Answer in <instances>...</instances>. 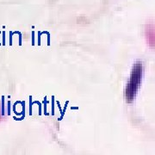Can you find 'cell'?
<instances>
[{
    "label": "cell",
    "mask_w": 155,
    "mask_h": 155,
    "mask_svg": "<svg viewBox=\"0 0 155 155\" xmlns=\"http://www.w3.org/2000/svg\"><path fill=\"white\" fill-rule=\"evenodd\" d=\"M141 76H142V64L141 62L137 61L134 64L133 71L131 72L130 79L128 81L126 88V99L127 102L131 103L134 98L135 95L138 91V89L141 82Z\"/></svg>",
    "instance_id": "obj_1"
}]
</instances>
